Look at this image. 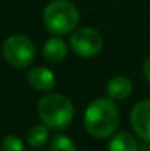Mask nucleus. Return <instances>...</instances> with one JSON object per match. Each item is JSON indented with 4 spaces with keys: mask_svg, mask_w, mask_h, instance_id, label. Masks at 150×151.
Wrapping results in <instances>:
<instances>
[{
    "mask_svg": "<svg viewBox=\"0 0 150 151\" xmlns=\"http://www.w3.org/2000/svg\"><path fill=\"white\" fill-rule=\"evenodd\" d=\"M50 151H77V145L69 137L56 135L50 141Z\"/></svg>",
    "mask_w": 150,
    "mask_h": 151,
    "instance_id": "nucleus-12",
    "label": "nucleus"
},
{
    "mask_svg": "<svg viewBox=\"0 0 150 151\" xmlns=\"http://www.w3.org/2000/svg\"><path fill=\"white\" fill-rule=\"evenodd\" d=\"M27 81L34 90H37L40 93H47L50 90H53V87L56 84V76L47 68L36 66L28 70Z\"/></svg>",
    "mask_w": 150,
    "mask_h": 151,
    "instance_id": "nucleus-7",
    "label": "nucleus"
},
{
    "mask_svg": "<svg viewBox=\"0 0 150 151\" xmlns=\"http://www.w3.org/2000/svg\"><path fill=\"white\" fill-rule=\"evenodd\" d=\"M38 116L43 120V123L54 131H63L66 129L75 114V109L72 101L68 97L56 93L46 94L38 101Z\"/></svg>",
    "mask_w": 150,
    "mask_h": 151,
    "instance_id": "nucleus-2",
    "label": "nucleus"
},
{
    "mask_svg": "<svg viewBox=\"0 0 150 151\" xmlns=\"http://www.w3.org/2000/svg\"><path fill=\"white\" fill-rule=\"evenodd\" d=\"M1 151H25L22 139L16 135H6L0 142Z\"/></svg>",
    "mask_w": 150,
    "mask_h": 151,
    "instance_id": "nucleus-13",
    "label": "nucleus"
},
{
    "mask_svg": "<svg viewBox=\"0 0 150 151\" xmlns=\"http://www.w3.org/2000/svg\"><path fill=\"white\" fill-rule=\"evenodd\" d=\"M66 53H68V46L59 37L49 38L44 43V46H43V56L50 63H59V62H62L66 57Z\"/></svg>",
    "mask_w": 150,
    "mask_h": 151,
    "instance_id": "nucleus-9",
    "label": "nucleus"
},
{
    "mask_svg": "<svg viewBox=\"0 0 150 151\" xmlns=\"http://www.w3.org/2000/svg\"><path fill=\"white\" fill-rule=\"evenodd\" d=\"M131 125L141 139L150 142V100L138 101L133 107Z\"/></svg>",
    "mask_w": 150,
    "mask_h": 151,
    "instance_id": "nucleus-6",
    "label": "nucleus"
},
{
    "mask_svg": "<svg viewBox=\"0 0 150 151\" xmlns=\"http://www.w3.org/2000/svg\"><path fill=\"white\" fill-rule=\"evenodd\" d=\"M27 141L33 148L44 147L49 141V128L44 123L43 125H34L27 134Z\"/></svg>",
    "mask_w": 150,
    "mask_h": 151,
    "instance_id": "nucleus-11",
    "label": "nucleus"
},
{
    "mask_svg": "<svg viewBox=\"0 0 150 151\" xmlns=\"http://www.w3.org/2000/svg\"><path fill=\"white\" fill-rule=\"evenodd\" d=\"M1 51L6 62L12 68H16V69L28 68L36 57L34 43L27 35H22V34H15L6 38Z\"/></svg>",
    "mask_w": 150,
    "mask_h": 151,
    "instance_id": "nucleus-4",
    "label": "nucleus"
},
{
    "mask_svg": "<svg viewBox=\"0 0 150 151\" xmlns=\"http://www.w3.org/2000/svg\"><path fill=\"white\" fill-rule=\"evenodd\" d=\"M72 51L80 57H94L103 47V38L94 28H80L69 38Z\"/></svg>",
    "mask_w": 150,
    "mask_h": 151,
    "instance_id": "nucleus-5",
    "label": "nucleus"
},
{
    "mask_svg": "<svg viewBox=\"0 0 150 151\" xmlns=\"http://www.w3.org/2000/svg\"><path fill=\"white\" fill-rule=\"evenodd\" d=\"M147 151H150V147H149V150H147Z\"/></svg>",
    "mask_w": 150,
    "mask_h": 151,
    "instance_id": "nucleus-15",
    "label": "nucleus"
},
{
    "mask_svg": "<svg viewBox=\"0 0 150 151\" xmlns=\"http://www.w3.org/2000/svg\"><path fill=\"white\" fill-rule=\"evenodd\" d=\"M119 125V110L110 99L91 101L84 113V126L94 138H107Z\"/></svg>",
    "mask_w": 150,
    "mask_h": 151,
    "instance_id": "nucleus-1",
    "label": "nucleus"
},
{
    "mask_svg": "<svg viewBox=\"0 0 150 151\" xmlns=\"http://www.w3.org/2000/svg\"><path fill=\"white\" fill-rule=\"evenodd\" d=\"M138 145L136 138L128 132H118L109 142V151H137Z\"/></svg>",
    "mask_w": 150,
    "mask_h": 151,
    "instance_id": "nucleus-10",
    "label": "nucleus"
},
{
    "mask_svg": "<svg viewBox=\"0 0 150 151\" xmlns=\"http://www.w3.org/2000/svg\"><path fill=\"white\" fill-rule=\"evenodd\" d=\"M78 21V9L69 0H53L43 12L44 27L53 35H65L72 32L77 28Z\"/></svg>",
    "mask_w": 150,
    "mask_h": 151,
    "instance_id": "nucleus-3",
    "label": "nucleus"
},
{
    "mask_svg": "<svg viewBox=\"0 0 150 151\" xmlns=\"http://www.w3.org/2000/svg\"><path fill=\"white\" fill-rule=\"evenodd\" d=\"M143 73H144V78L150 82V56L144 60V65H143Z\"/></svg>",
    "mask_w": 150,
    "mask_h": 151,
    "instance_id": "nucleus-14",
    "label": "nucleus"
},
{
    "mask_svg": "<svg viewBox=\"0 0 150 151\" xmlns=\"http://www.w3.org/2000/svg\"><path fill=\"white\" fill-rule=\"evenodd\" d=\"M131 93H133V82L130 81V78L124 75H116L110 78L109 82L106 84V94L113 101L125 100L131 96Z\"/></svg>",
    "mask_w": 150,
    "mask_h": 151,
    "instance_id": "nucleus-8",
    "label": "nucleus"
}]
</instances>
